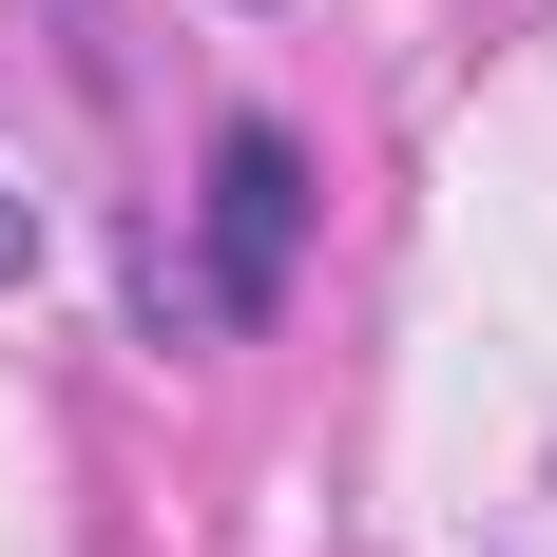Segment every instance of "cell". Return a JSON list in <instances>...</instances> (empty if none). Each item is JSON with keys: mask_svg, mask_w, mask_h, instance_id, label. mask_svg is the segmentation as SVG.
I'll list each match as a JSON object with an SVG mask.
<instances>
[{"mask_svg": "<svg viewBox=\"0 0 557 557\" xmlns=\"http://www.w3.org/2000/svg\"><path fill=\"white\" fill-rule=\"evenodd\" d=\"M308 231H327L308 135L288 115H212V154H193V327H270L288 270H308Z\"/></svg>", "mask_w": 557, "mask_h": 557, "instance_id": "6da1fadb", "label": "cell"}, {"mask_svg": "<svg viewBox=\"0 0 557 557\" xmlns=\"http://www.w3.org/2000/svg\"><path fill=\"white\" fill-rule=\"evenodd\" d=\"M20 270H39V212H20V193H0V288H20Z\"/></svg>", "mask_w": 557, "mask_h": 557, "instance_id": "7a4b0ae2", "label": "cell"}]
</instances>
